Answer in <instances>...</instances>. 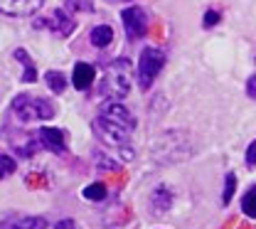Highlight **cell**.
Returning a JSON list of instances; mask_svg holds the SVG:
<instances>
[{
  "mask_svg": "<svg viewBox=\"0 0 256 229\" xmlns=\"http://www.w3.org/2000/svg\"><path fill=\"white\" fill-rule=\"evenodd\" d=\"M96 131L101 133V138L108 146L124 148L130 138V133L136 131V118L121 101H106L98 111Z\"/></svg>",
  "mask_w": 256,
  "mask_h": 229,
  "instance_id": "obj_1",
  "label": "cell"
},
{
  "mask_svg": "<svg viewBox=\"0 0 256 229\" xmlns=\"http://www.w3.org/2000/svg\"><path fill=\"white\" fill-rule=\"evenodd\" d=\"M12 114H15L20 121H25V124H32V121H50V118L54 116V106H52L47 98L20 94V96L12 98Z\"/></svg>",
  "mask_w": 256,
  "mask_h": 229,
  "instance_id": "obj_2",
  "label": "cell"
},
{
  "mask_svg": "<svg viewBox=\"0 0 256 229\" xmlns=\"http://www.w3.org/2000/svg\"><path fill=\"white\" fill-rule=\"evenodd\" d=\"M165 66V54L158 47H146L140 52V62H138V86L146 92L153 86L156 76L160 74V69Z\"/></svg>",
  "mask_w": 256,
  "mask_h": 229,
  "instance_id": "obj_3",
  "label": "cell"
},
{
  "mask_svg": "<svg viewBox=\"0 0 256 229\" xmlns=\"http://www.w3.org/2000/svg\"><path fill=\"white\" fill-rule=\"evenodd\" d=\"M101 94L108 101H118L128 94V74L126 62H116L106 69V76L101 82Z\"/></svg>",
  "mask_w": 256,
  "mask_h": 229,
  "instance_id": "obj_4",
  "label": "cell"
},
{
  "mask_svg": "<svg viewBox=\"0 0 256 229\" xmlns=\"http://www.w3.org/2000/svg\"><path fill=\"white\" fill-rule=\"evenodd\" d=\"M121 20H124V28H126L128 40H140L146 30H148V20H146V12L140 8H126L121 12Z\"/></svg>",
  "mask_w": 256,
  "mask_h": 229,
  "instance_id": "obj_5",
  "label": "cell"
},
{
  "mask_svg": "<svg viewBox=\"0 0 256 229\" xmlns=\"http://www.w3.org/2000/svg\"><path fill=\"white\" fill-rule=\"evenodd\" d=\"M42 2L44 0H0V12L22 18V15H32L34 10H40Z\"/></svg>",
  "mask_w": 256,
  "mask_h": 229,
  "instance_id": "obj_6",
  "label": "cell"
},
{
  "mask_svg": "<svg viewBox=\"0 0 256 229\" xmlns=\"http://www.w3.org/2000/svg\"><path fill=\"white\" fill-rule=\"evenodd\" d=\"M37 140H40L42 148H47V150H52V153H64V148H66L64 133L60 131V128H50V126L40 128V131H37Z\"/></svg>",
  "mask_w": 256,
  "mask_h": 229,
  "instance_id": "obj_7",
  "label": "cell"
},
{
  "mask_svg": "<svg viewBox=\"0 0 256 229\" xmlns=\"http://www.w3.org/2000/svg\"><path fill=\"white\" fill-rule=\"evenodd\" d=\"M96 79V72L92 64H86V62H79V64L74 66V74H72V84L79 89V92H86L92 84H94Z\"/></svg>",
  "mask_w": 256,
  "mask_h": 229,
  "instance_id": "obj_8",
  "label": "cell"
},
{
  "mask_svg": "<svg viewBox=\"0 0 256 229\" xmlns=\"http://www.w3.org/2000/svg\"><path fill=\"white\" fill-rule=\"evenodd\" d=\"M40 25H44V28H50L52 32L62 34V37H66V34L74 30V22L69 20V15L64 12V10H54L52 12V18L47 20V22H40Z\"/></svg>",
  "mask_w": 256,
  "mask_h": 229,
  "instance_id": "obj_9",
  "label": "cell"
},
{
  "mask_svg": "<svg viewBox=\"0 0 256 229\" xmlns=\"http://www.w3.org/2000/svg\"><path fill=\"white\" fill-rule=\"evenodd\" d=\"M0 229H47V222L42 217H10L0 222Z\"/></svg>",
  "mask_w": 256,
  "mask_h": 229,
  "instance_id": "obj_10",
  "label": "cell"
},
{
  "mask_svg": "<svg viewBox=\"0 0 256 229\" xmlns=\"http://www.w3.org/2000/svg\"><path fill=\"white\" fill-rule=\"evenodd\" d=\"M172 207V192L168 188H156L150 192V210L158 214V212H168Z\"/></svg>",
  "mask_w": 256,
  "mask_h": 229,
  "instance_id": "obj_11",
  "label": "cell"
},
{
  "mask_svg": "<svg viewBox=\"0 0 256 229\" xmlns=\"http://www.w3.org/2000/svg\"><path fill=\"white\" fill-rule=\"evenodd\" d=\"M89 40H92L94 47H108L111 40H114V30L108 25H96L92 30V34H89Z\"/></svg>",
  "mask_w": 256,
  "mask_h": 229,
  "instance_id": "obj_12",
  "label": "cell"
},
{
  "mask_svg": "<svg viewBox=\"0 0 256 229\" xmlns=\"http://www.w3.org/2000/svg\"><path fill=\"white\" fill-rule=\"evenodd\" d=\"M242 212H244L246 217L256 220V185H252V188L244 192V197H242Z\"/></svg>",
  "mask_w": 256,
  "mask_h": 229,
  "instance_id": "obj_13",
  "label": "cell"
},
{
  "mask_svg": "<svg viewBox=\"0 0 256 229\" xmlns=\"http://www.w3.org/2000/svg\"><path fill=\"white\" fill-rule=\"evenodd\" d=\"M15 60H18L20 64L25 66L22 82H34V79H37V72H34V66H32L30 57H28V52H25V50H15Z\"/></svg>",
  "mask_w": 256,
  "mask_h": 229,
  "instance_id": "obj_14",
  "label": "cell"
},
{
  "mask_svg": "<svg viewBox=\"0 0 256 229\" xmlns=\"http://www.w3.org/2000/svg\"><path fill=\"white\" fill-rule=\"evenodd\" d=\"M44 82H47V86H50L54 94H62L64 89H66V79H64L62 72H47V74H44Z\"/></svg>",
  "mask_w": 256,
  "mask_h": 229,
  "instance_id": "obj_15",
  "label": "cell"
},
{
  "mask_svg": "<svg viewBox=\"0 0 256 229\" xmlns=\"http://www.w3.org/2000/svg\"><path fill=\"white\" fill-rule=\"evenodd\" d=\"M84 197H86L89 202H101V200L106 197V188H104L101 182H92V185L84 188Z\"/></svg>",
  "mask_w": 256,
  "mask_h": 229,
  "instance_id": "obj_16",
  "label": "cell"
},
{
  "mask_svg": "<svg viewBox=\"0 0 256 229\" xmlns=\"http://www.w3.org/2000/svg\"><path fill=\"white\" fill-rule=\"evenodd\" d=\"M236 192V175L234 172H229L226 175V180H224V192H222V204H229L232 202V197Z\"/></svg>",
  "mask_w": 256,
  "mask_h": 229,
  "instance_id": "obj_17",
  "label": "cell"
},
{
  "mask_svg": "<svg viewBox=\"0 0 256 229\" xmlns=\"http://www.w3.org/2000/svg\"><path fill=\"white\" fill-rule=\"evenodd\" d=\"M15 158H10V156H5V153H0V180L2 178H8V175H12L15 172Z\"/></svg>",
  "mask_w": 256,
  "mask_h": 229,
  "instance_id": "obj_18",
  "label": "cell"
},
{
  "mask_svg": "<svg viewBox=\"0 0 256 229\" xmlns=\"http://www.w3.org/2000/svg\"><path fill=\"white\" fill-rule=\"evenodd\" d=\"M66 8L74 12H89L94 10V0H66Z\"/></svg>",
  "mask_w": 256,
  "mask_h": 229,
  "instance_id": "obj_19",
  "label": "cell"
},
{
  "mask_svg": "<svg viewBox=\"0 0 256 229\" xmlns=\"http://www.w3.org/2000/svg\"><path fill=\"white\" fill-rule=\"evenodd\" d=\"M246 163H249V168H256V140H252L246 148Z\"/></svg>",
  "mask_w": 256,
  "mask_h": 229,
  "instance_id": "obj_20",
  "label": "cell"
},
{
  "mask_svg": "<svg viewBox=\"0 0 256 229\" xmlns=\"http://www.w3.org/2000/svg\"><path fill=\"white\" fill-rule=\"evenodd\" d=\"M217 22H220V12L210 10V12L204 15V28H212V25H217Z\"/></svg>",
  "mask_w": 256,
  "mask_h": 229,
  "instance_id": "obj_21",
  "label": "cell"
},
{
  "mask_svg": "<svg viewBox=\"0 0 256 229\" xmlns=\"http://www.w3.org/2000/svg\"><path fill=\"white\" fill-rule=\"evenodd\" d=\"M54 229H79V224L74 222V220H62V222H57Z\"/></svg>",
  "mask_w": 256,
  "mask_h": 229,
  "instance_id": "obj_22",
  "label": "cell"
},
{
  "mask_svg": "<svg viewBox=\"0 0 256 229\" xmlns=\"http://www.w3.org/2000/svg\"><path fill=\"white\" fill-rule=\"evenodd\" d=\"M246 94H249V96L256 101V74L252 76V79H249V82H246Z\"/></svg>",
  "mask_w": 256,
  "mask_h": 229,
  "instance_id": "obj_23",
  "label": "cell"
}]
</instances>
